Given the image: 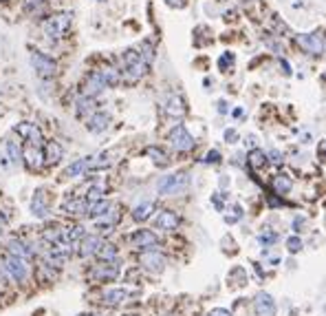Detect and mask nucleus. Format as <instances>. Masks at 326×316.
<instances>
[{"label": "nucleus", "instance_id": "473e14b6", "mask_svg": "<svg viewBox=\"0 0 326 316\" xmlns=\"http://www.w3.org/2000/svg\"><path fill=\"white\" fill-rule=\"evenodd\" d=\"M225 137H227V139H236V133H233V131H227V133H225Z\"/></svg>", "mask_w": 326, "mask_h": 316}, {"label": "nucleus", "instance_id": "393cba45", "mask_svg": "<svg viewBox=\"0 0 326 316\" xmlns=\"http://www.w3.org/2000/svg\"><path fill=\"white\" fill-rule=\"evenodd\" d=\"M183 102H181V100H172L170 102V106H167V113H170V115H183Z\"/></svg>", "mask_w": 326, "mask_h": 316}, {"label": "nucleus", "instance_id": "cd10ccee", "mask_svg": "<svg viewBox=\"0 0 326 316\" xmlns=\"http://www.w3.org/2000/svg\"><path fill=\"white\" fill-rule=\"evenodd\" d=\"M150 155H152V157H157V159H154V161H159V164H165V155H163V153L161 151H157V148H150Z\"/></svg>", "mask_w": 326, "mask_h": 316}, {"label": "nucleus", "instance_id": "c756f323", "mask_svg": "<svg viewBox=\"0 0 326 316\" xmlns=\"http://www.w3.org/2000/svg\"><path fill=\"white\" fill-rule=\"evenodd\" d=\"M262 159H264V157H262V153H251V161H254L256 166H260V164H262Z\"/></svg>", "mask_w": 326, "mask_h": 316}, {"label": "nucleus", "instance_id": "b1692460", "mask_svg": "<svg viewBox=\"0 0 326 316\" xmlns=\"http://www.w3.org/2000/svg\"><path fill=\"white\" fill-rule=\"evenodd\" d=\"M95 276H99V279H115V276H117V267H104L101 265L99 270L95 272Z\"/></svg>", "mask_w": 326, "mask_h": 316}, {"label": "nucleus", "instance_id": "6ab92c4d", "mask_svg": "<svg viewBox=\"0 0 326 316\" xmlns=\"http://www.w3.org/2000/svg\"><path fill=\"white\" fill-rule=\"evenodd\" d=\"M123 298H126V292H123V290H110V292L104 294V301L108 303V305H117Z\"/></svg>", "mask_w": 326, "mask_h": 316}, {"label": "nucleus", "instance_id": "412c9836", "mask_svg": "<svg viewBox=\"0 0 326 316\" xmlns=\"http://www.w3.org/2000/svg\"><path fill=\"white\" fill-rule=\"evenodd\" d=\"M7 153H9L13 164H20L22 161V151H20V146H18V142H7Z\"/></svg>", "mask_w": 326, "mask_h": 316}, {"label": "nucleus", "instance_id": "bb28decb", "mask_svg": "<svg viewBox=\"0 0 326 316\" xmlns=\"http://www.w3.org/2000/svg\"><path fill=\"white\" fill-rule=\"evenodd\" d=\"M99 197H101V188L99 186H93L91 190H88V199H91V201H97Z\"/></svg>", "mask_w": 326, "mask_h": 316}, {"label": "nucleus", "instance_id": "9d476101", "mask_svg": "<svg viewBox=\"0 0 326 316\" xmlns=\"http://www.w3.org/2000/svg\"><path fill=\"white\" fill-rule=\"evenodd\" d=\"M300 45L304 47L306 51H311V53H322V40L320 36H308V38H300Z\"/></svg>", "mask_w": 326, "mask_h": 316}, {"label": "nucleus", "instance_id": "9b49d317", "mask_svg": "<svg viewBox=\"0 0 326 316\" xmlns=\"http://www.w3.org/2000/svg\"><path fill=\"white\" fill-rule=\"evenodd\" d=\"M157 226H159V228H165V230H172V228L179 226V217H176L174 212H170V210H167V212L159 214Z\"/></svg>", "mask_w": 326, "mask_h": 316}, {"label": "nucleus", "instance_id": "2eb2a0df", "mask_svg": "<svg viewBox=\"0 0 326 316\" xmlns=\"http://www.w3.org/2000/svg\"><path fill=\"white\" fill-rule=\"evenodd\" d=\"M9 254H16V257H20V259H29L31 257V250H26L24 248V243H22V241H9Z\"/></svg>", "mask_w": 326, "mask_h": 316}, {"label": "nucleus", "instance_id": "1a4fd4ad", "mask_svg": "<svg viewBox=\"0 0 326 316\" xmlns=\"http://www.w3.org/2000/svg\"><path fill=\"white\" fill-rule=\"evenodd\" d=\"M88 164H91V159H88V157H84V159H77L75 164H70L69 168L64 170V177H66V179H70V177H79V175H82L84 170L88 168Z\"/></svg>", "mask_w": 326, "mask_h": 316}, {"label": "nucleus", "instance_id": "20e7f679", "mask_svg": "<svg viewBox=\"0 0 326 316\" xmlns=\"http://www.w3.org/2000/svg\"><path fill=\"white\" fill-rule=\"evenodd\" d=\"M69 25H70V14H60V16H55V18L44 23V31H47L48 38H57L62 31H66Z\"/></svg>", "mask_w": 326, "mask_h": 316}, {"label": "nucleus", "instance_id": "7c9ffc66", "mask_svg": "<svg viewBox=\"0 0 326 316\" xmlns=\"http://www.w3.org/2000/svg\"><path fill=\"white\" fill-rule=\"evenodd\" d=\"M220 159V155H218V151H211L210 153V155H207V161H210V164H211V161H218Z\"/></svg>", "mask_w": 326, "mask_h": 316}, {"label": "nucleus", "instance_id": "0eeeda50", "mask_svg": "<svg viewBox=\"0 0 326 316\" xmlns=\"http://www.w3.org/2000/svg\"><path fill=\"white\" fill-rule=\"evenodd\" d=\"M108 122H110L108 113H93L86 126H88V131H91V133H101V131H106Z\"/></svg>", "mask_w": 326, "mask_h": 316}, {"label": "nucleus", "instance_id": "f8f14e48", "mask_svg": "<svg viewBox=\"0 0 326 316\" xmlns=\"http://www.w3.org/2000/svg\"><path fill=\"white\" fill-rule=\"evenodd\" d=\"M132 241H135L137 245H141V248H148V245L157 243V237H154L150 230H139L135 237H132Z\"/></svg>", "mask_w": 326, "mask_h": 316}, {"label": "nucleus", "instance_id": "4468645a", "mask_svg": "<svg viewBox=\"0 0 326 316\" xmlns=\"http://www.w3.org/2000/svg\"><path fill=\"white\" fill-rule=\"evenodd\" d=\"M62 210L69 214H82V212H88V206L84 201H64L62 204Z\"/></svg>", "mask_w": 326, "mask_h": 316}, {"label": "nucleus", "instance_id": "f3484780", "mask_svg": "<svg viewBox=\"0 0 326 316\" xmlns=\"http://www.w3.org/2000/svg\"><path fill=\"white\" fill-rule=\"evenodd\" d=\"M99 245H101V241L97 239V237H88V239H84V243H82V250L79 252L86 257V254H97V250H99Z\"/></svg>", "mask_w": 326, "mask_h": 316}, {"label": "nucleus", "instance_id": "a878e982", "mask_svg": "<svg viewBox=\"0 0 326 316\" xmlns=\"http://www.w3.org/2000/svg\"><path fill=\"white\" fill-rule=\"evenodd\" d=\"M91 113L93 111V100H86V98H82V100H79V102H77V113H79V115H84V113Z\"/></svg>", "mask_w": 326, "mask_h": 316}, {"label": "nucleus", "instance_id": "a211bd4d", "mask_svg": "<svg viewBox=\"0 0 326 316\" xmlns=\"http://www.w3.org/2000/svg\"><path fill=\"white\" fill-rule=\"evenodd\" d=\"M104 89H106V84L99 80V76L95 73V76L88 80V84H86V95H97L99 91H104Z\"/></svg>", "mask_w": 326, "mask_h": 316}, {"label": "nucleus", "instance_id": "dca6fc26", "mask_svg": "<svg viewBox=\"0 0 326 316\" xmlns=\"http://www.w3.org/2000/svg\"><path fill=\"white\" fill-rule=\"evenodd\" d=\"M24 155H26V161H29V168L31 170H35V168H40V166H42V153H40L35 146H31L29 151L24 153Z\"/></svg>", "mask_w": 326, "mask_h": 316}, {"label": "nucleus", "instance_id": "6e6552de", "mask_svg": "<svg viewBox=\"0 0 326 316\" xmlns=\"http://www.w3.org/2000/svg\"><path fill=\"white\" fill-rule=\"evenodd\" d=\"M31 210H33L35 217H47L48 214V206H47V201H44V190L35 192L33 201H31Z\"/></svg>", "mask_w": 326, "mask_h": 316}, {"label": "nucleus", "instance_id": "ddd939ff", "mask_svg": "<svg viewBox=\"0 0 326 316\" xmlns=\"http://www.w3.org/2000/svg\"><path fill=\"white\" fill-rule=\"evenodd\" d=\"M143 263L154 272H161L163 270V257H159L157 252H148L143 254Z\"/></svg>", "mask_w": 326, "mask_h": 316}, {"label": "nucleus", "instance_id": "c85d7f7f", "mask_svg": "<svg viewBox=\"0 0 326 316\" xmlns=\"http://www.w3.org/2000/svg\"><path fill=\"white\" fill-rule=\"evenodd\" d=\"M232 62H233V55H232V53H227V55H223V58L218 60V67H220V69H225L227 64H232Z\"/></svg>", "mask_w": 326, "mask_h": 316}, {"label": "nucleus", "instance_id": "4be33fe9", "mask_svg": "<svg viewBox=\"0 0 326 316\" xmlns=\"http://www.w3.org/2000/svg\"><path fill=\"white\" fill-rule=\"evenodd\" d=\"M152 208H154L152 204L137 206V208H135V214H132V217H135L137 221H143V219H148V217H150V212H152Z\"/></svg>", "mask_w": 326, "mask_h": 316}, {"label": "nucleus", "instance_id": "423d86ee", "mask_svg": "<svg viewBox=\"0 0 326 316\" xmlns=\"http://www.w3.org/2000/svg\"><path fill=\"white\" fill-rule=\"evenodd\" d=\"M18 135L20 137H24V139H31V144L33 146H38L40 142H42V135H40V131H38V126L35 124H29V122H22L20 126H18Z\"/></svg>", "mask_w": 326, "mask_h": 316}, {"label": "nucleus", "instance_id": "39448f33", "mask_svg": "<svg viewBox=\"0 0 326 316\" xmlns=\"http://www.w3.org/2000/svg\"><path fill=\"white\" fill-rule=\"evenodd\" d=\"M170 142H172V146H174L176 151H189V148L194 146V139L189 137V133L183 129V126H176V129H172Z\"/></svg>", "mask_w": 326, "mask_h": 316}, {"label": "nucleus", "instance_id": "aec40b11", "mask_svg": "<svg viewBox=\"0 0 326 316\" xmlns=\"http://www.w3.org/2000/svg\"><path fill=\"white\" fill-rule=\"evenodd\" d=\"M47 153H48V161L51 164H55V161H60L62 159V146L57 142H51L47 146Z\"/></svg>", "mask_w": 326, "mask_h": 316}, {"label": "nucleus", "instance_id": "72a5a7b5", "mask_svg": "<svg viewBox=\"0 0 326 316\" xmlns=\"http://www.w3.org/2000/svg\"><path fill=\"white\" fill-rule=\"evenodd\" d=\"M0 232H2V223H0Z\"/></svg>", "mask_w": 326, "mask_h": 316}, {"label": "nucleus", "instance_id": "7ed1b4c3", "mask_svg": "<svg viewBox=\"0 0 326 316\" xmlns=\"http://www.w3.org/2000/svg\"><path fill=\"white\" fill-rule=\"evenodd\" d=\"M187 186V175H167L159 182V192L163 195H176Z\"/></svg>", "mask_w": 326, "mask_h": 316}, {"label": "nucleus", "instance_id": "f03ea898", "mask_svg": "<svg viewBox=\"0 0 326 316\" xmlns=\"http://www.w3.org/2000/svg\"><path fill=\"white\" fill-rule=\"evenodd\" d=\"M31 67L35 69V73H38L40 78H53L57 71V64L53 62L48 55L40 53V51H35V53H31Z\"/></svg>", "mask_w": 326, "mask_h": 316}, {"label": "nucleus", "instance_id": "5701e85b", "mask_svg": "<svg viewBox=\"0 0 326 316\" xmlns=\"http://www.w3.org/2000/svg\"><path fill=\"white\" fill-rule=\"evenodd\" d=\"M115 248L113 245H106V243H101L99 245V250H97V257L99 259H106V261H110V259H115Z\"/></svg>", "mask_w": 326, "mask_h": 316}, {"label": "nucleus", "instance_id": "f257e3e1", "mask_svg": "<svg viewBox=\"0 0 326 316\" xmlns=\"http://www.w3.org/2000/svg\"><path fill=\"white\" fill-rule=\"evenodd\" d=\"M2 272L16 283H24L26 276H29V267H26V261L16 254H9L2 261Z\"/></svg>", "mask_w": 326, "mask_h": 316}, {"label": "nucleus", "instance_id": "2f4dec72", "mask_svg": "<svg viewBox=\"0 0 326 316\" xmlns=\"http://www.w3.org/2000/svg\"><path fill=\"white\" fill-rule=\"evenodd\" d=\"M167 5H172V7H183L185 0H167Z\"/></svg>", "mask_w": 326, "mask_h": 316}]
</instances>
